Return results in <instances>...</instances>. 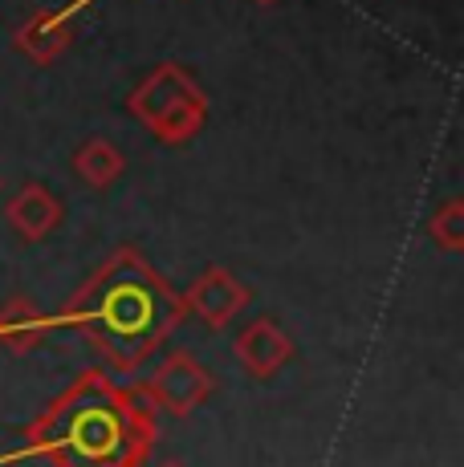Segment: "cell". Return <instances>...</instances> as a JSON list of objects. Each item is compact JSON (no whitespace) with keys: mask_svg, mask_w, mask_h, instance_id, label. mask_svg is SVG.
Here are the masks:
<instances>
[{"mask_svg":"<svg viewBox=\"0 0 464 467\" xmlns=\"http://www.w3.org/2000/svg\"><path fill=\"white\" fill-rule=\"evenodd\" d=\"M122 171H127V159H122V150L114 147L111 139H86L82 147L74 150V175L82 179L86 187H111L122 179Z\"/></svg>","mask_w":464,"mask_h":467,"instance_id":"30bf717a","label":"cell"},{"mask_svg":"<svg viewBox=\"0 0 464 467\" xmlns=\"http://www.w3.org/2000/svg\"><path fill=\"white\" fill-rule=\"evenodd\" d=\"M8 223L16 228V236L29 240V244H37V240H46L53 228L61 223V215H66V208H61V200L49 192L46 183H25L21 192L8 200Z\"/></svg>","mask_w":464,"mask_h":467,"instance_id":"52a82bcc","label":"cell"},{"mask_svg":"<svg viewBox=\"0 0 464 467\" xmlns=\"http://www.w3.org/2000/svg\"><path fill=\"white\" fill-rule=\"evenodd\" d=\"M216 390V374L187 349H172L163 362L151 370L142 382V394L155 402V410H172V415H192Z\"/></svg>","mask_w":464,"mask_h":467,"instance_id":"277c9868","label":"cell"},{"mask_svg":"<svg viewBox=\"0 0 464 467\" xmlns=\"http://www.w3.org/2000/svg\"><path fill=\"white\" fill-rule=\"evenodd\" d=\"M427 240H432L440 253H460L464 248V203L460 200H448L427 220Z\"/></svg>","mask_w":464,"mask_h":467,"instance_id":"8fae6325","label":"cell"},{"mask_svg":"<svg viewBox=\"0 0 464 467\" xmlns=\"http://www.w3.org/2000/svg\"><path fill=\"white\" fill-rule=\"evenodd\" d=\"M253 301L245 281L228 273L220 265H208L192 285L180 293L184 313H192L204 329H228L237 321V313H245V305Z\"/></svg>","mask_w":464,"mask_h":467,"instance_id":"5b68a950","label":"cell"},{"mask_svg":"<svg viewBox=\"0 0 464 467\" xmlns=\"http://www.w3.org/2000/svg\"><path fill=\"white\" fill-rule=\"evenodd\" d=\"M159 419L142 386H122L86 370L25 427V447L8 460H49L53 467H142L155 451Z\"/></svg>","mask_w":464,"mask_h":467,"instance_id":"6da1fadb","label":"cell"},{"mask_svg":"<svg viewBox=\"0 0 464 467\" xmlns=\"http://www.w3.org/2000/svg\"><path fill=\"white\" fill-rule=\"evenodd\" d=\"M127 110L155 134L159 142H172V147H184L195 134L204 130V119H208V98L195 86V78L187 74L175 61H163L155 66L142 82L131 89Z\"/></svg>","mask_w":464,"mask_h":467,"instance_id":"3957f363","label":"cell"},{"mask_svg":"<svg viewBox=\"0 0 464 467\" xmlns=\"http://www.w3.org/2000/svg\"><path fill=\"white\" fill-rule=\"evenodd\" d=\"M163 467H184V463H163Z\"/></svg>","mask_w":464,"mask_h":467,"instance_id":"7c38bea8","label":"cell"},{"mask_svg":"<svg viewBox=\"0 0 464 467\" xmlns=\"http://www.w3.org/2000/svg\"><path fill=\"white\" fill-rule=\"evenodd\" d=\"M232 358L237 366L248 374V379H273L285 362L293 358V341L290 334L278 326L273 317H253L245 329L237 334V346H232Z\"/></svg>","mask_w":464,"mask_h":467,"instance_id":"8992f818","label":"cell"},{"mask_svg":"<svg viewBox=\"0 0 464 467\" xmlns=\"http://www.w3.org/2000/svg\"><path fill=\"white\" fill-rule=\"evenodd\" d=\"M49 329L53 317H46L29 297H13L8 305H0V346L13 354H33L49 337Z\"/></svg>","mask_w":464,"mask_h":467,"instance_id":"ba28073f","label":"cell"},{"mask_svg":"<svg viewBox=\"0 0 464 467\" xmlns=\"http://www.w3.org/2000/svg\"><path fill=\"white\" fill-rule=\"evenodd\" d=\"M184 317L180 293L151 268V260L135 248H119L61 305L53 329H74L90 341L98 358H106V366L135 374L151 354H159Z\"/></svg>","mask_w":464,"mask_h":467,"instance_id":"7a4b0ae2","label":"cell"},{"mask_svg":"<svg viewBox=\"0 0 464 467\" xmlns=\"http://www.w3.org/2000/svg\"><path fill=\"white\" fill-rule=\"evenodd\" d=\"M257 5H269V0H257Z\"/></svg>","mask_w":464,"mask_h":467,"instance_id":"4fadbf2b","label":"cell"},{"mask_svg":"<svg viewBox=\"0 0 464 467\" xmlns=\"http://www.w3.org/2000/svg\"><path fill=\"white\" fill-rule=\"evenodd\" d=\"M66 16L69 13H37V16H29V21L16 29V49H21L29 61H37V66L58 61L61 53H66V45L74 41V29H69Z\"/></svg>","mask_w":464,"mask_h":467,"instance_id":"9c48e42d","label":"cell"}]
</instances>
